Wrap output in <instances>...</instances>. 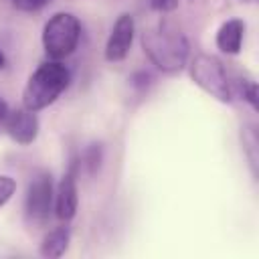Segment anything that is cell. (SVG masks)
Masks as SVG:
<instances>
[{
	"mask_svg": "<svg viewBox=\"0 0 259 259\" xmlns=\"http://www.w3.org/2000/svg\"><path fill=\"white\" fill-rule=\"evenodd\" d=\"M239 91H241L243 99H245L253 109H257V83H255L251 77H241V79H239Z\"/></svg>",
	"mask_w": 259,
	"mask_h": 259,
	"instance_id": "obj_13",
	"label": "cell"
},
{
	"mask_svg": "<svg viewBox=\"0 0 259 259\" xmlns=\"http://www.w3.org/2000/svg\"><path fill=\"white\" fill-rule=\"evenodd\" d=\"M245 36V22L241 18H229L217 30V47L227 55H239Z\"/></svg>",
	"mask_w": 259,
	"mask_h": 259,
	"instance_id": "obj_9",
	"label": "cell"
},
{
	"mask_svg": "<svg viewBox=\"0 0 259 259\" xmlns=\"http://www.w3.org/2000/svg\"><path fill=\"white\" fill-rule=\"evenodd\" d=\"M4 130L6 134L20 146H28L36 140L38 136V117H36V111H30L26 109L24 105L22 107H16V109H10L8 111V117L4 121Z\"/></svg>",
	"mask_w": 259,
	"mask_h": 259,
	"instance_id": "obj_8",
	"label": "cell"
},
{
	"mask_svg": "<svg viewBox=\"0 0 259 259\" xmlns=\"http://www.w3.org/2000/svg\"><path fill=\"white\" fill-rule=\"evenodd\" d=\"M42 49L49 59L63 61L75 53L81 38V22L71 12L53 14L42 28Z\"/></svg>",
	"mask_w": 259,
	"mask_h": 259,
	"instance_id": "obj_3",
	"label": "cell"
},
{
	"mask_svg": "<svg viewBox=\"0 0 259 259\" xmlns=\"http://www.w3.org/2000/svg\"><path fill=\"white\" fill-rule=\"evenodd\" d=\"M241 144H243V154L247 158L251 176L257 178V170H259V134H257L255 123H245L241 127Z\"/></svg>",
	"mask_w": 259,
	"mask_h": 259,
	"instance_id": "obj_11",
	"label": "cell"
},
{
	"mask_svg": "<svg viewBox=\"0 0 259 259\" xmlns=\"http://www.w3.org/2000/svg\"><path fill=\"white\" fill-rule=\"evenodd\" d=\"M8 111H10L8 103L0 97V127H4V121H6V117H8Z\"/></svg>",
	"mask_w": 259,
	"mask_h": 259,
	"instance_id": "obj_17",
	"label": "cell"
},
{
	"mask_svg": "<svg viewBox=\"0 0 259 259\" xmlns=\"http://www.w3.org/2000/svg\"><path fill=\"white\" fill-rule=\"evenodd\" d=\"M99 164H101V146L99 144H89V148L81 156V166L89 174H95L99 170Z\"/></svg>",
	"mask_w": 259,
	"mask_h": 259,
	"instance_id": "obj_12",
	"label": "cell"
},
{
	"mask_svg": "<svg viewBox=\"0 0 259 259\" xmlns=\"http://www.w3.org/2000/svg\"><path fill=\"white\" fill-rule=\"evenodd\" d=\"M51 0H12V6L20 12H36L40 8H45Z\"/></svg>",
	"mask_w": 259,
	"mask_h": 259,
	"instance_id": "obj_15",
	"label": "cell"
},
{
	"mask_svg": "<svg viewBox=\"0 0 259 259\" xmlns=\"http://www.w3.org/2000/svg\"><path fill=\"white\" fill-rule=\"evenodd\" d=\"M188 71L192 81L210 97H214L221 103H231L233 101V85L227 75V69L221 59L214 55L198 53L190 59Z\"/></svg>",
	"mask_w": 259,
	"mask_h": 259,
	"instance_id": "obj_4",
	"label": "cell"
},
{
	"mask_svg": "<svg viewBox=\"0 0 259 259\" xmlns=\"http://www.w3.org/2000/svg\"><path fill=\"white\" fill-rule=\"evenodd\" d=\"M150 6L154 10L166 14V12H172V10L178 8V0H150Z\"/></svg>",
	"mask_w": 259,
	"mask_h": 259,
	"instance_id": "obj_16",
	"label": "cell"
},
{
	"mask_svg": "<svg viewBox=\"0 0 259 259\" xmlns=\"http://www.w3.org/2000/svg\"><path fill=\"white\" fill-rule=\"evenodd\" d=\"M134 32H136V22H134V16L130 12H121L113 26H111V32L107 36V42H105V59L109 63H119L127 57L130 49H132V42H134Z\"/></svg>",
	"mask_w": 259,
	"mask_h": 259,
	"instance_id": "obj_6",
	"label": "cell"
},
{
	"mask_svg": "<svg viewBox=\"0 0 259 259\" xmlns=\"http://www.w3.org/2000/svg\"><path fill=\"white\" fill-rule=\"evenodd\" d=\"M16 192V182L14 178L6 176V174H0V208L12 198V194Z\"/></svg>",
	"mask_w": 259,
	"mask_h": 259,
	"instance_id": "obj_14",
	"label": "cell"
},
{
	"mask_svg": "<svg viewBox=\"0 0 259 259\" xmlns=\"http://www.w3.org/2000/svg\"><path fill=\"white\" fill-rule=\"evenodd\" d=\"M69 241H71V229L67 225H61V227H55L51 229L42 241H40V247H38V253L47 259H57V257H63L67 247H69Z\"/></svg>",
	"mask_w": 259,
	"mask_h": 259,
	"instance_id": "obj_10",
	"label": "cell"
},
{
	"mask_svg": "<svg viewBox=\"0 0 259 259\" xmlns=\"http://www.w3.org/2000/svg\"><path fill=\"white\" fill-rule=\"evenodd\" d=\"M55 204V186L51 172L38 170L32 174L24 194V219L30 227H45Z\"/></svg>",
	"mask_w": 259,
	"mask_h": 259,
	"instance_id": "obj_5",
	"label": "cell"
},
{
	"mask_svg": "<svg viewBox=\"0 0 259 259\" xmlns=\"http://www.w3.org/2000/svg\"><path fill=\"white\" fill-rule=\"evenodd\" d=\"M77 204H79V192H77V162L73 160L69 170L63 174L59 186L55 188V204L53 210L57 214L59 221L69 223L75 212H77Z\"/></svg>",
	"mask_w": 259,
	"mask_h": 259,
	"instance_id": "obj_7",
	"label": "cell"
},
{
	"mask_svg": "<svg viewBox=\"0 0 259 259\" xmlns=\"http://www.w3.org/2000/svg\"><path fill=\"white\" fill-rule=\"evenodd\" d=\"M142 49L156 69L170 75L182 71L190 57L186 34L168 18L142 32Z\"/></svg>",
	"mask_w": 259,
	"mask_h": 259,
	"instance_id": "obj_1",
	"label": "cell"
},
{
	"mask_svg": "<svg viewBox=\"0 0 259 259\" xmlns=\"http://www.w3.org/2000/svg\"><path fill=\"white\" fill-rule=\"evenodd\" d=\"M71 71L61 61H45L40 63L28 77L22 91V105L30 111H40L55 103L59 95L69 87Z\"/></svg>",
	"mask_w": 259,
	"mask_h": 259,
	"instance_id": "obj_2",
	"label": "cell"
},
{
	"mask_svg": "<svg viewBox=\"0 0 259 259\" xmlns=\"http://www.w3.org/2000/svg\"><path fill=\"white\" fill-rule=\"evenodd\" d=\"M4 67H6V57H4V53L0 49V69H4Z\"/></svg>",
	"mask_w": 259,
	"mask_h": 259,
	"instance_id": "obj_18",
	"label": "cell"
}]
</instances>
